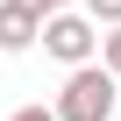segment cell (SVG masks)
Masks as SVG:
<instances>
[{
	"mask_svg": "<svg viewBox=\"0 0 121 121\" xmlns=\"http://www.w3.org/2000/svg\"><path fill=\"white\" fill-rule=\"evenodd\" d=\"M114 93H121V78L107 64H86V71L64 78V93H57L50 107H57V121H107L114 114Z\"/></svg>",
	"mask_w": 121,
	"mask_h": 121,
	"instance_id": "obj_1",
	"label": "cell"
},
{
	"mask_svg": "<svg viewBox=\"0 0 121 121\" xmlns=\"http://www.w3.org/2000/svg\"><path fill=\"white\" fill-rule=\"evenodd\" d=\"M107 36H100V22L86 14V7H71V14H50L43 22V50L57 57V64H71V71H86L93 64V50H100Z\"/></svg>",
	"mask_w": 121,
	"mask_h": 121,
	"instance_id": "obj_2",
	"label": "cell"
},
{
	"mask_svg": "<svg viewBox=\"0 0 121 121\" xmlns=\"http://www.w3.org/2000/svg\"><path fill=\"white\" fill-rule=\"evenodd\" d=\"M29 43H43V14L29 0H0V50H29Z\"/></svg>",
	"mask_w": 121,
	"mask_h": 121,
	"instance_id": "obj_3",
	"label": "cell"
},
{
	"mask_svg": "<svg viewBox=\"0 0 121 121\" xmlns=\"http://www.w3.org/2000/svg\"><path fill=\"white\" fill-rule=\"evenodd\" d=\"M86 14H93L100 29H121V0H86Z\"/></svg>",
	"mask_w": 121,
	"mask_h": 121,
	"instance_id": "obj_4",
	"label": "cell"
},
{
	"mask_svg": "<svg viewBox=\"0 0 121 121\" xmlns=\"http://www.w3.org/2000/svg\"><path fill=\"white\" fill-rule=\"evenodd\" d=\"M100 64H107V71L121 78V29H107V43H100Z\"/></svg>",
	"mask_w": 121,
	"mask_h": 121,
	"instance_id": "obj_5",
	"label": "cell"
},
{
	"mask_svg": "<svg viewBox=\"0 0 121 121\" xmlns=\"http://www.w3.org/2000/svg\"><path fill=\"white\" fill-rule=\"evenodd\" d=\"M7 121H57V107H14Z\"/></svg>",
	"mask_w": 121,
	"mask_h": 121,
	"instance_id": "obj_6",
	"label": "cell"
},
{
	"mask_svg": "<svg viewBox=\"0 0 121 121\" xmlns=\"http://www.w3.org/2000/svg\"><path fill=\"white\" fill-rule=\"evenodd\" d=\"M29 7H36V14L50 22V14H71V0H29Z\"/></svg>",
	"mask_w": 121,
	"mask_h": 121,
	"instance_id": "obj_7",
	"label": "cell"
}]
</instances>
